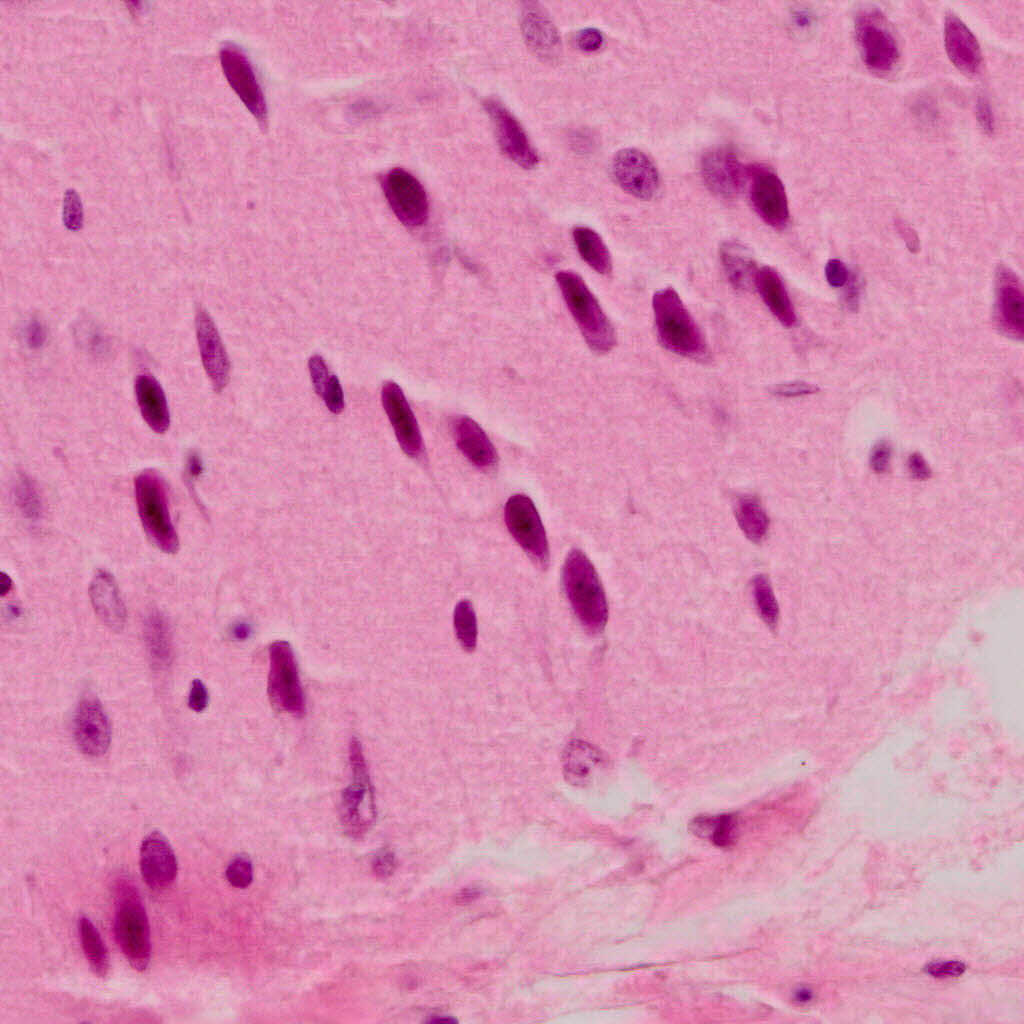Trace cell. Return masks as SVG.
<instances>
[{"label":"cell","mask_w":1024,"mask_h":1024,"mask_svg":"<svg viewBox=\"0 0 1024 1024\" xmlns=\"http://www.w3.org/2000/svg\"><path fill=\"white\" fill-rule=\"evenodd\" d=\"M136 401L147 425L156 433H164L170 425V414L165 393L157 380L140 374L134 384Z\"/></svg>","instance_id":"obj_25"},{"label":"cell","mask_w":1024,"mask_h":1024,"mask_svg":"<svg viewBox=\"0 0 1024 1024\" xmlns=\"http://www.w3.org/2000/svg\"><path fill=\"white\" fill-rule=\"evenodd\" d=\"M612 174L623 190L639 199H651L659 188L656 167L643 152L635 148L622 149L615 154Z\"/></svg>","instance_id":"obj_14"},{"label":"cell","mask_w":1024,"mask_h":1024,"mask_svg":"<svg viewBox=\"0 0 1024 1024\" xmlns=\"http://www.w3.org/2000/svg\"><path fill=\"white\" fill-rule=\"evenodd\" d=\"M208 702L209 694L205 684L200 679L193 680L188 695L189 708L201 712L206 709Z\"/></svg>","instance_id":"obj_44"},{"label":"cell","mask_w":1024,"mask_h":1024,"mask_svg":"<svg viewBox=\"0 0 1024 1024\" xmlns=\"http://www.w3.org/2000/svg\"><path fill=\"white\" fill-rule=\"evenodd\" d=\"M134 490L138 515L147 536L161 551L175 553L179 540L163 480L154 471H143L135 478Z\"/></svg>","instance_id":"obj_4"},{"label":"cell","mask_w":1024,"mask_h":1024,"mask_svg":"<svg viewBox=\"0 0 1024 1024\" xmlns=\"http://www.w3.org/2000/svg\"><path fill=\"white\" fill-rule=\"evenodd\" d=\"M195 326L203 367L214 390L220 392L229 381L228 355L213 320L205 310L198 309Z\"/></svg>","instance_id":"obj_19"},{"label":"cell","mask_w":1024,"mask_h":1024,"mask_svg":"<svg viewBox=\"0 0 1024 1024\" xmlns=\"http://www.w3.org/2000/svg\"><path fill=\"white\" fill-rule=\"evenodd\" d=\"M251 633L250 626L246 623H238L232 629L233 636L238 640H245Z\"/></svg>","instance_id":"obj_51"},{"label":"cell","mask_w":1024,"mask_h":1024,"mask_svg":"<svg viewBox=\"0 0 1024 1024\" xmlns=\"http://www.w3.org/2000/svg\"><path fill=\"white\" fill-rule=\"evenodd\" d=\"M352 782L342 793L341 819L345 831L354 837L366 833L375 820L373 787L362 745L353 738L349 746Z\"/></svg>","instance_id":"obj_6"},{"label":"cell","mask_w":1024,"mask_h":1024,"mask_svg":"<svg viewBox=\"0 0 1024 1024\" xmlns=\"http://www.w3.org/2000/svg\"><path fill=\"white\" fill-rule=\"evenodd\" d=\"M456 444L476 467L490 469L497 463V452L484 430L471 418L462 416L453 424Z\"/></svg>","instance_id":"obj_23"},{"label":"cell","mask_w":1024,"mask_h":1024,"mask_svg":"<svg viewBox=\"0 0 1024 1024\" xmlns=\"http://www.w3.org/2000/svg\"><path fill=\"white\" fill-rule=\"evenodd\" d=\"M572 236L581 258L597 273L609 275L611 256L600 235L591 228L579 226L573 229Z\"/></svg>","instance_id":"obj_29"},{"label":"cell","mask_w":1024,"mask_h":1024,"mask_svg":"<svg viewBox=\"0 0 1024 1024\" xmlns=\"http://www.w3.org/2000/svg\"><path fill=\"white\" fill-rule=\"evenodd\" d=\"M854 28L865 65L878 74L891 72L898 63L900 52L884 15L876 9L862 10L856 16Z\"/></svg>","instance_id":"obj_7"},{"label":"cell","mask_w":1024,"mask_h":1024,"mask_svg":"<svg viewBox=\"0 0 1024 1024\" xmlns=\"http://www.w3.org/2000/svg\"><path fill=\"white\" fill-rule=\"evenodd\" d=\"M453 620L459 644L464 650L473 651L477 643V620L472 603L468 600L458 602Z\"/></svg>","instance_id":"obj_34"},{"label":"cell","mask_w":1024,"mask_h":1024,"mask_svg":"<svg viewBox=\"0 0 1024 1024\" xmlns=\"http://www.w3.org/2000/svg\"><path fill=\"white\" fill-rule=\"evenodd\" d=\"M90 598L96 615L108 628L120 630L126 620V609L113 576L99 571L90 585Z\"/></svg>","instance_id":"obj_24"},{"label":"cell","mask_w":1024,"mask_h":1024,"mask_svg":"<svg viewBox=\"0 0 1024 1024\" xmlns=\"http://www.w3.org/2000/svg\"><path fill=\"white\" fill-rule=\"evenodd\" d=\"M602 42L603 36L601 32L594 28L581 30L576 37L577 46L586 52H592L599 49Z\"/></svg>","instance_id":"obj_46"},{"label":"cell","mask_w":1024,"mask_h":1024,"mask_svg":"<svg viewBox=\"0 0 1024 1024\" xmlns=\"http://www.w3.org/2000/svg\"><path fill=\"white\" fill-rule=\"evenodd\" d=\"M12 585H13V582H12L11 578L9 577V575H7V574L2 572L1 579H0L1 595L4 596L5 594H7L11 590Z\"/></svg>","instance_id":"obj_52"},{"label":"cell","mask_w":1024,"mask_h":1024,"mask_svg":"<svg viewBox=\"0 0 1024 1024\" xmlns=\"http://www.w3.org/2000/svg\"><path fill=\"white\" fill-rule=\"evenodd\" d=\"M818 390L817 386L806 382H791L775 386L772 393L782 397H795L813 394Z\"/></svg>","instance_id":"obj_45"},{"label":"cell","mask_w":1024,"mask_h":1024,"mask_svg":"<svg viewBox=\"0 0 1024 1024\" xmlns=\"http://www.w3.org/2000/svg\"><path fill=\"white\" fill-rule=\"evenodd\" d=\"M599 761L600 755L595 748L585 742L574 741L566 751L565 771L570 780L584 781L590 769Z\"/></svg>","instance_id":"obj_32"},{"label":"cell","mask_w":1024,"mask_h":1024,"mask_svg":"<svg viewBox=\"0 0 1024 1024\" xmlns=\"http://www.w3.org/2000/svg\"><path fill=\"white\" fill-rule=\"evenodd\" d=\"M810 997H811V993L809 991H806V990H801V991L797 992V995H796L797 1000L801 1001V1002L808 1001L810 999Z\"/></svg>","instance_id":"obj_53"},{"label":"cell","mask_w":1024,"mask_h":1024,"mask_svg":"<svg viewBox=\"0 0 1024 1024\" xmlns=\"http://www.w3.org/2000/svg\"><path fill=\"white\" fill-rule=\"evenodd\" d=\"M78 930L91 969L98 976L105 977L109 971V955L99 931L86 916L79 919Z\"/></svg>","instance_id":"obj_31"},{"label":"cell","mask_w":1024,"mask_h":1024,"mask_svg":"<svg viewBox=\"0 0 1024 1024\" xmlns=\"http://www.w3.org/2000/svg\"><path fill=\"white\" fill-rule=\"evenodd\" d=\"M652 307L657 336L663 347L688 358L702 359L706 356L705 338L673 288L656 291Z\"/></svg>","instance_id":"obj_2"},{"label":"cell","mask_w":1024,"mask_h":1024,"mask_svg":"<svg viewBox=\"0 0 1024 1024\" xmlns=\"http://www.w3.org/2000/svg\"><path fill=\"white\" fill-rule=\"evenodd\" d=\"M521 28L528 47L538 57L553 62L562 53L561 38L549 15L536 3H526Z\"/></svg>","instance_id":"obj_22"},{"label":"cell","mask_w":1024,"mask_h":1024,"mask_svg":"<svg viewBox=\"0 0 1024 1024\" xmlns=\"http://www.w3.org/2000/svg\"><path fill=\"white\" fill-rule=\"evenodd\" d=\"M329 411L339 414L344 408V397L341 384L335 375H332L321 395Z\"/></svg>","instance_id":"obj_40"},{"label":"cell","mask_w":1024,"mask_h":1024,"mask_svg":"<svg viewBox=\"0 0 1024 1024\" xmlns=\"http://www.w3.org/2000/svg\"><path fill=\"white\" fill-rule=\"evenodd\" d=\"M308 368L314 390L321 397L331 377L327 365L320 355H313L308 361Z\"/></svg>","instance_id":"obj_39"},{"label":"cell","mask_w":1024,"mask_h":1024,"mask_svg":"<svg viewBox=\"0 0 1024 1024\" xmlns=\"http://www.w3.org/2000/svg\"><path fill=\"white\" fill-rule=\"evenodd\" d=\"M976 111L982 129L986 133L991 134L994 129V116L988 101L980 98L977 102Z\"/></svg>","instance_id":"obj_49"},{"label":"cell","mask_w":1024,"mask_h":1024,"mask_svg":"<svg viewBox=\"0 0 1024 1024\" xmlns=\"http://www.w3.org/2000/svg\"><path fill=\"white\" fill-rule=\"evenodd\" d=\"M483 105L505 156L525 169L537 165V152L517 118L498 100L487 99Z\"/></svg>","instance_id":"obj_12"},{"label":"cell","mask_w":1024,"mask_h":1024,"mask_svg":"<svg viewBox=\"0 0 1024 1024\" xmlns=\"http://www.w3.org/2000/svg\"><path fill=\"white\" fill-rule=\"evenodd\" d=\"M891 459V446L887 441L878 442L871 451L870 466L876 473H885Z\"/></svg>","instance_id":"obj_41"},{"label":"cell","mask_w":1024,"mask_h":1024,"mask_svg":"<svg viewBox=\"0 0 1024 1024\" xmlns=\"http://www.w3.org/2000/svg\"><path fill=\"white\" fill-rule=\"evenodd\" d=\"M692 825L695 833L719 847H728L735 840L736 821L732 815L700 817Z\"/></svg>","instance_id":"obj_33"},{"label":"cell","mask_w":1024,"mask_h":1024,"mask_svg":"<svg viewBox=\"0 0 1024 1024\" xmlns=\"http://www.w3.org/2000/svg\"><path fill=\"white\" fill-rule=\"evenodd\" d=\"M754 283L777 320L786 327L794 326L797 322L796 314L779 274L773 268L763 267L756 271Z\"/></svg>","instance_id":"obj_26"},{"label":"cell","mask_w":1024,"mask_h":1024,"mask_svg":"<svg viewBox=\"0 0 1024 1024\" xmlns=\"http://www.w3.org/2000/svg\"><path fill=\"white\" fill-rule=\"evenodd\" d=\"M178 864L167 838L158 831L148 833L140 847V871L153 890L169 888L177 875Z\"/></svg>","instance_id":"obj_16"},{"label":"cell","mask_w":1024,"mask_h":1024,"mask_svg":"<svg viewBox=\"0 0 1024 1024\" xmlns=\"http://www.w3.org/2000/svg\"><path fill=\"white\" fill-rule=\"evenodd\" d=\"M751 584L758 613L770 628H775L778 622L779 608L768 577L764 574L756 575Z\"/></svg>","instance_id":"obj_35"},{"label":"cell","mask_w":1024,"mask_h":1024,"mask_svg":"<svg viewBox=\"0 0 1024 1024\" xmlns=\"http://www.w3.org/2000/svg\"><path fill=\"white\" fill-rule=\"evenodd\" d=\"M825 276L828 284L834 288L844 286L849 279L847 267L839 259H830L826 263Z\"/></svg>","instance_id":"obj_42"},{"label":"cell","mask_w":1024,"mask_h":1024,"mask_svg":"<svg viewBox=\"0 0 1024 1024\" xmlns=\"http://www.w3.org/2000/svg\"><path fill=\"white\" fill-rule=\"evenodd\" d=\"M944 44L953 65L967 76L977 75L983 57L976 36L955 14L948 13L944 23Z\"/></svg>","instance_id":"obj_21"},{"label":"cell","mask_w":1024,"mask_h":1024,"mask_svg":"<svg viewBox=\"0 0 1024 1024\" xmlns=\"http://www.w3.org/2000/svg\"><path fill=\"white\" fill-rule=\"evenodd\" d=\"M750 198L757 214L769 226L781 230L789 220L787 196L778 176L764 166L750 170Z\"/></svg>","instance_id":"obj_13"},{"label":"cell","mask_w":1024,"mask_h":1024,"mask_svg":"<svg viewBox=\"0 0 1024 1024\" xmlns=\"http://www.w3.org/2000/svg\"><path fill=\"white\" fill-rule=\"evenodd\" d=\"M27 341L31 347L41 346L45 341V330L39 322H33L29 325Z\"/></svg>","instance_id":"obj_50"},{"label":"cell","mask_w":1024,"mask_h":1024,"mask_svg":"<svg viewBox=\"0 0 1024 1024\" xmlns=\"http://www.w3.org/2000/svg\"><path fill=\"white\" fill-rule=\"evenodd\" d=\"M395 867L393 854L388 850H382L376 855L373 861L374 872L380 877L390 875Z\"/></svg>","instance_id":"obj_47"},{"label":"cell","mask_w":1024,"mask_h":1024,"mask_svg":"<svg viewBox=\"0 0 1024 1024\" xmlns=\"http://www.w3.org/2000/svg\"><path fill=\"white\" fill-rule=\"evenodd\" d=\"M114 921L116 941L130 965L144 971L150 961L151 942L149 922L136 892L128 887L118 897Z\"/></svg>","instance_id":"obj_5"},{"label":"cell","mask_w":1024,"mask_h":1024,"mask_svg":"<svg viewBox=\"0 0 1024 1024\" xmlns=\"http://www.w3.org/2000/svg\"><path fill=\"white\" fill-rule=\"evenodd\" d=\"M267 692L275 708L296 717L305 714V697L297 662L287 641L278 640L269 647Z\"/></svg>","instance_id":"obj_8"},{"label":"cell","mask_w":1024,"mask_h":1024,"mask_svg":"<svg viewBox=\"0 0 1024 1024\" xmlns=\"http://www.w3.org/2000/svg\"><path fill=\"white\" fill-rule=\"evenodd\" d=\"M701 173L709 190L723 198L737 195L745 176L736 155L726 148L708 150L701 160Z\"/></svg>","instance_id":"obj_20"},{"label":"cell","mask_w":1024,"mask_h":1024,"mask_svg":"<svg viewBox=\"0 0 1024 1024\" xmlns=\"http://www.w3.org/2000/svg\"><path fill=\"white\" fill-rule=\"evenodd\" d=\"M381 399L402 450L410 457L419 456L423 450L422 437L400 386L393 381L386 382L382 387Z\"/></svg>","instance_id":"obj_17"},{"label":"cell","mask_w":1024,"mask_h":1024,"mask_svg":"<svg viewBox=\"0 0 1024 1024\" xmlns=\"http://www.w3.org/2000/svg\"><path fill=\"white\" fill-rule=\"evenodd\" d=\"M63 223L67 229L78 231L83 226V208L75 191H67L63 203Z\"/></svg>","instance_id":"obj_38"},{"label":"cell","mask_w":1024,"mask_h":1024,"mask_svg":"<svg viewBox=\"0 0 1024 1024\" xmlns=\"http://www.w3.org/2000/svg\"><path fill=\"white\" fill-rule=\"evenodd\" d=\"M562 579L570 605L582 623L592 633L606 625L608 604L598 574L589 558L578 549L567 555Z\"/></svg>","instance_id":"obj_1"},{"label":"cell","mask_w":1024,"mask_h":1024,"mask_svg":"<svg viewBox=\"0 0 1024 1024\" xmlns=\"http://www.w3.org/2000/svg\"><path fill=\"white\" fill-rule=\"evenodd\" d=\"M506 526L521 548L540 565L549 562L546 532L534 502L524 494L511 496L504 511Z\"/></svg>","instance_id":"obj_9"},{"label":"cell","mask_w":1024,"mask_h":1024,"mask_svg":"<svg viewBox=\"0 0 1024 1024\" xmlns=\"http://www.w3.org/2000/svg\"><path fill=\"white\" fill-rule=\"evenodd\" d=\"M74 737L79 749L89 756L104 754L110 744L111 729L108 717L95 698L80 702L74 719Z\"/></svg>","instance_id":"obj_18"},{"label":"cell","mask_w":1024,"mask_h":1024,"mask_svg":"<svg viewBox=\"0 0 1024 1024\" xmlns=\"http://www.w3.org/2000/svg\"><path fill=\"white\" fill-rule=\"evenodd\" d=\"M926 971L934 977H957L965 971V965L959 961H939L930 963Z\"/></svg>","instance_id":"obj_43"},{"label":"cell","mask_w":1024,"mask_h":1024,"mask_svg":"<svg viewBox=\"0 0 1024 1024\" xmlns=\"http://www.w3.org/2000/svg\"><path fill=\"white\" fill-rule=\"evenodd\" d=\"M17 504L27 517H37L41 511V502L34 483L25 475L17 479L15 486Z\"/></svg>","instance_id":"obj_36"},{"label":"cell","mask_w":1024,"mask_h":1024,"mask_svg":"<svg viewBox=\"0 0 1024 1024\" xmlns=\"http://www.w3.org/2000/svg\"><path fill=\"white\" fill-rule=\"evenodd\" d=\"M736 521L744 535L753 543H760L769 530V517L758 497L739 496L735 502Z\"/></svg>","instance_id":"obj_28"},{"label":"cell","mask_w":1024,"mask_h":1024,"mask_svg":"<svg viewBox=\"0 0 1024 1024\" xmlns=\"http://www.w3.org/2000/svg\"><path fill=\"white\" fill-rule=\"evenodd\" d=\"M555 279L588 346L597 353L610 351L616 343L614 327L584 280L571 271H560Z\"/></svg>","instance_id":"obj_3"},{"label":"cell","mask_w":1024,"mask_h":1024,"mask_svg":"<svg viewBox=\"0 0 1024 1024\" xmlns=\"http://www.w3.org/2000/svg\"><path fill=\"white\" fill-rule=\"evenodd\" d=\"M144 638L153 666L168 667L172 661V643L169 627L160 613L153 612L147 617Z\"/></svg>","instance_id":"obj_30"},{"label":"cell","mask_w":1024,"mask_h":1024,"mask_svg":"<svg viewBox=\"0 0 1024 1024\" xmlns=\"http://www.w3.org/2000/svg\"><path fill=\"white\" fill-rule=\"evenodd\" d=\"M995 318L1002 333L1013 339L1024 336V295L1017 275L999 265L996 271Z\"/></svg>","instance_id":"obj_15"},{"label":"cell","mask_w":1024,"mask_h":1024,"mask_svg":"<svg viewBox=\"0 0 1024 1024\" xmlns=\"http://www.w3.org/2000/svg\"><path fill=\"white\" fill-rule=\"evenodd\" d=\"M224 75L251 114L266 125L267 109L264 95L246 54L236 45L226 44L220 51Z\"/></svg>","instance_id":"obj_11"},{"label":"cell","mask_w":1024,"mask_h":1024,"mask_svg":"<svg viewBox=\"0 0 1024 1024\" xmlns=\"http://www.w3.org/2000/svg\"><path fill=\"white\" fill-rule=\"evenodd\" d=\"M382 188L389 206L404 225L418 227L427 221L428 198L423 186L412 174L394 168L383 177Z\"/></svg>","instance_id":"obj_10"},{"label":"cell","mask_w":1024,"mask_h":1024,"mask_svg":"<svg viewBox=\"0 0 1024 1024\" xmlns=\"http://www.w3.org/2000/svg\"><path fill=\"white\" fill-rule=\"evenodd\" d=\"M720 257L730 283L739 290L748 289L754 282L755 262L748 249L736 242H725Z\"/></svg>","instance_id":"obj_27"},{"label":"cell","mask_w":1024,"mask_h":1024,"mask_svg":"<svg viewBox=\"0 0 1024 1024\" xmlns=\"http://www.w3.org/2000/svg\"><path fill=\"white\" fill-rule=\"evenodd\" d=\"M907 465L910 474L916 479H927L931 475L929 466L919 453L911 454L908 458Z\"/></svg>","instance_id":"obj_48"},{"label":"cell","mask_w":1024,"mask_h":1024,"mask_svg":"<svg viewBox=\"0 0 1024 1024\" xmlns=\"http://www.w3.org/2000/svg\"><path fill=\"white\" fill-rule=\"evenodd\" d=\"M226 879L236 888H246L253 879V867L246 856L235 857L226 868Z\"/></svg>","instance_id":"obj_37"}]
</instances>
